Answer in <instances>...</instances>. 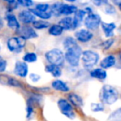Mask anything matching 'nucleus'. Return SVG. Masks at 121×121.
I'll return each mask as SVG.
<instances>
[{"label": "nucleus", "instance_id": "nucleus-1", "mask_svg": "<svg viewBox=\"0 0 121 121\" xmlns=\"http://www.w3.org/2000/svg\"><path fill=\"white\" fill-rule=\"evenodd\" d=\"M119 91L114 86L109 85H104L101 89L100 100L101 103L106 104H113L119 99Z\"/></svg>", "mask_w": 121, "mask_h": 121}, {"label": "nucleus", "instance_id": "nucleus-2", "mask_svg": "<svg viewBox=\"0 0 121 121\" xmlns=\"http://www.w3.org/2000/svg\"><path fill=\"white\" fill-rule=\"evenodd\" d=\"M65 55V60L71 66H78L80 64V60L82 55V49L78 44L72 46L70 48L66 49Z\"/></svg>", "mask_w": 121, "mask_h": 121}, {"label": "nucleus", "instance_id": "nucleus-3", "mask_svg": "<svg viewBox=\"0 0 121 121\" xmlns=\"http://www.w3.org/2000/svg\"><path fill=\"white\" fill-rule=\"evenodd\" d=\"M46 60L49 62V64L55 65L57 66H61L65 62V55L62 51L60 49L54 48L48 51L45 54Z\"/></svg>", "mask_w": 121, "mask_h": 121}, {"label": "nucleus", "instance_id": "nucleus-4", "mask_svg": "<svg viewBox=\"0 0 121 121\" xmlns=\"http://www.w3.org/2000/svg\"><path fill=\"white\" fill-rule=\"evenodd\" d=\"M81 60L85 68L89 69L93 67L98 63L99 60V56L98 53L93 52L91 50H86L82 52Z\"/></svg>", "mask_w": 121, "mask_h": 121}, {"label": "nucleus", "instance_id": "nucleus-5", "mask_svg": "<svg viewBox=\"0 0 121 121\" xmlns=\"http://www.w3.org/2000/svg\"><path fill=\"white\" fill-rule=\"evenodd\" d=\"M26 41L22 37H12L7 41V47L10 52L20 53L26 45Z\"/></svg>", "mask_w": 121, "mask_h": 121}, {"label": "nucleus", "instance_id": "nucleus-6", "mask_svg": "<svg viewBox=\"0 0 121 121\" xmlns=\"http://www.w3.org/2000/svg\"><path fill=\"white\" fill-rule=\"evenodd\" d=\"M57 105L63 115L67 117L68 119H73L76 118V113L73 109V106L68 100L65 99H60L57 101Z\"/></svg>", "mask_w": 121, "mask_h": 121}, {"label": "nucleus", "instance_id": "nucleus-7", "mask_svg": "<svg viewBox=\"0 0 121 121\" xmlns=\"http://www.w3.org/2000/svg\"><path fill=\"white\" fill-rule=\"evenodd\" d=\"M101 19L98 14L91 13L88 14L87 17H85L84 24L89 30H95L100 26Z\"/></svg>", "mask_w": 121, "mask_h": 121}, {"label": "nucleus", "instance_id": "nucleus-8", "mask_svg": "<svg viewBox=\"0 0 121 121\" xmlns=\"http://www.w3.org/2000/svg\"><path fill=\"white\" fill-rule=\"evenodd\" d=\"M13 73L16 76H19L21 78H25L28 74V66L26 62L23 60H17L15 63L13 69Z\"/></svg>", "mask_w": 121, "mask_h": 121}, {"label": "nucleus", "instance_id": "nucleus-9", "mask_svg": "<svg viewBox=\"0 0 121 121\" xmlns=\"http://www.w3.org/2000/svg\"><path fill=\"white\" fill-rule=\"evenodd\" d=\"M76 40L81 42H88L93 38V33L90 32L88 29H81L75 32Z\"/></svg>", "mask_w": 121, "mask_h": 121}, {"label": "nucleus", "instance_id": "nucleus-10", "mask_svg": "<svg viewBox=\"0 0 121 121\" xmlns=\"http://www.w3.org/2000/svg\"><path fill=\"white\" fill-rule=\"evenodd\" d=\"M19 32H20V37H23L25 40L37 37L36 31L34 30L33 27H30V26H23L19 29Z\"/></svg>", "mask_w": 121, "mask_h": 121}, {"label": "nucleus", "instance_id": "nucleus-11", "mask_svg": "<svg viewBox=\"0 0 121 121\" xmlns=\"http://www.w3.org/2000/svg\"><path fill=\"white\" fill-rule=\"evenodd\" d=\"M18 19L22 23L29 24L32 23L34 21H36V17L31 13L30 10H22L19 13Z\"/></svg>", "mask_w": 121, "mask_h": 121}, {"label": "nucleus", "instance_id": "nucleus-12", "mask_svg": "<svg viewBox=\"0 0 121 121\" xmlns=\"http://www.w3.org/2000/svg\"><path fill=\"white\" fill-rule=\"evenodd\" d=\"M5 19H6V22H7V26L9 28L16 31L19 30L21 28L20 23H19L17 17L14 14L8 13L5 17Z\"/></svg>", "mask_w": 121, "mask_h": 121}, {"label": "nucleus", "instance_id": "nucleus-13", "mask_svg": "<svg viewBox=\"0 0 121 121\" xmlns=\"http://www.w3.org/2000/svg\"><path fill=\"white\" fill-rule=\"evenodd\" d=\"M100 26L102 27V30L104 33L107 38H110L111 37L114 36V30L116 28V25L114 22H110V23H108V22H101Z\"/></svg>", "mask_w": 121, "mask_h": 121}, {"label": "nucleus", "instance_id": "nucleus-14", "mask_svg": "<svg viewBox=\"0 0 121 121\" xmlns=\"http://www.w3.org/2000/svg\"><path fill=\"white\" fill-rule=\"evenodd\" d=\"M86 15V13L84 9H77L75 13V16L73 17V29L77 28L80 24L82 22Z\"/></svg>", "mask_w": 121, "mask_h": 121}, {"label": "nucleus", "instance_id": "nucleus-15", "mask_svg": "<svg viewBox=\"0 0 121 121\" xmlns=\"http://www.w3.org/2000/svg\"><path fill=\"white\" fill-rule=\"evenodd\" d=\"M77 8L74 5H69V4H61L60 8V15H64L66 17L70 16L71 14L75 13L77 10Z\"/></svg>", "mask_w": 121, "mask_h": 121}, {"label": "nucleus", "instance_id": "nucleus-16", "mask_svg": "<svg viewBox=\"0 0 121 121\" xmlns=\"http://www.w3.org/2000/svg\"><path fill=\"white\" fill-rule=\"evenodd\" d=\"M116 62V59L115 57L113 55H109L107 56H105L102 60L100 61L99 65H100V67L104 70L109 69V68H111L112 66H114Z\"/></svg>", "mask_w": 121, "mask_h": 121}, {"label": "nucleus", "instance_id": "nucleus-17", "mask_svg": "<svg viewBox=\"0 0 121 121\" xmlns=\"http://www.w3.org/2000/svg\"><path fill=\"white\" fill-rule=\"evenodd\" d=\"M52 87L56 91H61V92H68L70 91V87L67 86V84L60 80H55L52 81Z\"/></svg>", "mask_w": 121, "mask_h": 121}, {"label": "nucleus", "instance_id": "nucleus-18", "mask_svg": "<svg viewBox=\"0 0 121 121\" xmlns=\"http://www.w3.org/2000/svg\"><path fill=\"white\" fill-rule=\"evenodd\" d=\"M90 76L92 78H95V79H97L100 81H103L107 77V73H106L105 70L102 69V68H96V69L92 70L90 72Z\"/></svg>", "mask_w": 121, "mask_h": 121}, {"label": "nucleus", "instance_id": "nucleus-19", "mask_svg": "<svg viewBox=\"0 0 121 121\" xmlns=\"http://www.w3.org/2000/svg\"><path fill=\"white\" fill-rule=\"evenodd\" d=\"M45 71L47 73H50V74L55 78L60 77V76L62 75V71H61L60 66H57L52 65V64H48L47 66H46Z\"/></svg>", "mask_w": 121, "mask_h": 121}, {"label": "nucleus", "instance_id": "nucleus-20", "mask_svg": "<svg viewBox=\"0 0 121 121\" xmlns=\"http://www.w3.org/2000/svg\"><path fill=\"white\" fill-rule=\"evenodd\" d=\"M68 99L70 103L73 104L76 107H82L83 106V99L79 95L75 94V93H70L68 95Z\"/></svg>", "mask_w": 121, "mask_h": 121}, {"label": "nucleus", "instance_id": "nucleus-21", "mask_svg": "<svg viewBox=\"0 0 121 121\" xmlns=\"http://www.w3.org/2000/svg\"><path fill=\"white\" fill-rule=\"evenodd\" d=\"M59 25L64 30H72L73 29V17L67 16L59 21Z\"/></svg>", "mask_w": 121, "mask_h": 121}, {"label": "nucleus", "instance_id": "nucleus-22", "mask_svg": "<svg viewBox=\"0 0 121 121\" xmlns=\"http://www.w3.org/2000/svg\"><path fill=\"white\" fill-rule=\"evenodd\" d=\"M63 31H64V29L59 24H53V25L50 26L48 32L50 35L54 36V37H58V36H60L62 34Z\"/></svg>", "mask_w": 121, "mask_h": 121}, {"label": "nucleus", "instance_id": "nucleus-23", "mask_svg": "<svg viewBox=\"0 0 121 121\" xmlns=\"http://www.w3.org/2000/svg\"><path fill=\"white\" fill-rule=\"evenodd\" d=\"M29 10L31 11V13H32L35 17H38L39 18L42 19V20L49 19V18H51L52 16L51 12H40V11L36 10L35 9H30Z\"/></svg>", "mask_w": 121, "mask_h": 121}, {"label": "nucleus", "instance_id": "nucleus-24", "mask_svg": "<svg viewBox=\"0 0 121 121\" xmlns=\"http://www.w3.org/2000/svg\"><path fill=\"white\" fill-rule=\"evenodd\" d=\"M32 26H33V28L42 30V29H45L49 27L50 23L45 20H36L32 22Z\"/></svg>", "mask_w": 121, "mask_h": 121}, {"label": "nucleus", "instance_id": "nucleus-25", "mask_svg": "<svg viewBox=\"0 0 121 121\" xmlns=\"http://www.w3.org/2000/svg\"><path fill=\"white\" fill-rule=\"evenodd\" d=\"M37 56L34 52H27L22 57V60L26 63H32L37 61Z\"/></svg>", "mask_w": 121, "mask_h": 121}, {"label": "nucleus", "instance_id": "nucleus-26", "mask_svg": "<svg viewBox=\"0 0 121 121\" xmlns=\"http://www.w3.org/2000/svg\"><path fill=\"white\" fill-rule=\"evenodd\" d=\"M109 121H121V107L114 110L108 118Z\"/></svg>", "mask_w": 121, "mask_h": 121}, {"label": "nucleus", "instance_id": "nucleus-27", "mask_svg": "<svg viewBox=\"0 0 121 121\" xmlns=\"http://www.w3.org/2000/svg\"><path fill=\"white\" fill-rule=\"evenodd\" d=\"M60 3H56V4H52L50 7L51 9V13L52 15H54L56 17H58V16H60Z\"/></svg>", "mask_w": 121, "mask_h": 121}, {"label": "nucleus", "instance_id": "nucleus-28", "mask_svg": "<svg viewBox=\"0 0 121 121\" xmlns=\"http://www.w3.org/2000/svg\"><path fill=\"white\" fill-rule=\"evenodd\" d=\"M76 44H77L76 40L71 37H66V38L64 40V42H63V46H64V48L66 49V50L68 48H70L71 47H72V46L76 45Z\"/></svg>", "mask_w": 121, "mask_h": 121}, {"label": "nucleus", "instance_id": "nucleus-29", "mask_svg": "<svg viewBox=\"0 0 121 121\" xmlns=\"http://www.w3.org/2000/svg\"><path fill=\"white\" fill-rule=\"evenodd\" d=\"M91 109L93 112H102L104 110V106L103 103H91Z\"/></svg>", "mask_w": 121, "mask_h": 121}, {"label": "nucleus", "instance_id": "nucleus-30", "mask_svg": "<svg viewBox=\"0 0 121 121\" xmlns=\"http://www.w3.org/2000/svg\"><path fill=\"white\" fill-rule=\"evenodd\" d=\"M49 9H50V5L47 4H38L35 7L36 10L40 12H48Z\"/></svg>", "mask_w": 121, "mask_h": 121}, {"label": "nucleus", "instance_id": "nucleus-31", "mask_svg": "<svg viewBox=\"0 0 121 121\" xmlns=\"http://www.w3.org/2000/svg\"><path fill=\"white\" fill-rule=\"evenodd\" d=\"M17 4L24 8H31L33 5L32 0H17Z\"/></svg>", "mask_w": 121, "mask_h": 121}, {"label": "nucleus", "instance_id": "nucleus-32", "mask_svg": "<svg viewBox=\"0 0 121 121\" xmlns=\"http://www.w3.org/2000/svg\"><path fill=\"white\" fill-rule=\"evenodd\" d=\"M104 12L106 14H109V15H113L115 13V9L114 6H112L111 4H106L104 6Z\"/></svg>", "mask_w": 121, "mask_h": 121}, {"label": "nucleus", "instance_id": "nucleus-33", "mask_svg": "<svg viewBox=\"0 0 121 121\" xmlns=\"http://www.w3.org/2000/svg\"><path fill=\"white\" fill-rule=\"evenodd\" d=\"M114 39H112V38H109V39H107L106 41H104V42L102 43V47L104 49V50H107V49H109V47H111V46L114 44Z\"/></svg>", "mask_w": 121, "mask_h": 121}, {"label": "nucleus", "instance_id": "nucleus-34", "mask_svg": "<svg viewBox=\"0 0 121 121\" xmlns=\"http://www.w3.org/2000/svg\"><path fill=\"white\" fill-rule=\"evenodd\" d=\"M10 76L7 75H0V84L4 85V86H8L9 85V81Z\"/></svg>", "mask_w": 121, "mask_h": 121}, {"label": "nucleus", "instance_id": "nucleus-35", "mask_svg": "<svg viewBox=\"0 0 121 121\" xmlns=\"http://www.w3.org/2000/svg\"><path fill=\"white\" fill-rule=\"evenodd\" d=\"M29 77H30V80L32 81V82H37V81L41 79V76L37 74H35V73H32V74H30Z\"/></svg>", "mask_w": 121, "mask_h": 121}, {"label": "nucleus", "instance_id": "nucleus-36", "mask_svg": "<svg viewBox=\"0 0 121 121\" xmlns=\"http://www.w3.org/2000/svg\"><path fill=\"white\" fill-rule=\"evenodd\" d=\"M6 68H7V61H6L4 59H3V60L0 61V73L5 71Z\"/></svg>", "mask_w": 121, "mask_h": 121}, {"label": "nucleus", "instance_id": "nucleus-37", "mask_svg": "<svg viewBox=\"0 0 121 121\" xmlns=\"http://www.w3.org/2000/svg\"><path fill=\"white\" fill-rule=\"evenodd\" d=\"M108 2V0H92V3L95 4V5L98 6V7H99V6L101 5H104V4H106Z\"/></svg>", "mask_w": 121, "mask_h": 121}, {"label": "nucleus", "instance_id": "nucleus-38", "mask_svg": "<svg viewBox=\"0 0 121 121\" xmlns=\"http://www.w3.org/2000/svg\"><path fill=\"white\" fill-rule=\"evenodd\" d=\"M113 2V4H114V5H118L119 6V4H121V0H111Z\"/></svg>", "mask_w": 121, "mask_h": 121}, {"label": "nucleus", "instance_id": "nucleus-39", "mask_svg": "<svg viewBox=\"0 0 121 121\" xmlns=\"http://www.w3.org/2000/svg\"><path fill=\"white\" fill-rule=\"evenodd\" d=\"M3 1H4V2H7L8 4H14V3H15L16 0H3Z\"/></svg>", "mask_w": 121, "mask_h": 121}, {"label": "nucleus", "instance_id": "nucleus-40", "mask_svg": "<svg viewBox=\"0 0 121 121\" xmlns=\"http://www.w3.org/2000/svg\"><path fill=\"white\" fill-rule=\"evenodd\" d=\"M4 20L2 19V17H0V29L2 28L3 27H4Z\"/></svg>", "mask_w": 121, "mask_h": 121}, {"label": "nucleus", "instance_id": "nucleus-41", "mask_svg": "<svg viewBox=\"0 0 121 121\" xmlns=\"http://www.w3.org/2000/svg\"><path fill=\"white\" fill-rule=\"evenodd\" d=\"M65 1H66V2H70V3H74V2H76V0H65Z\"/></svg>", "mask_w": 121, "mask_h": 121}, {"label": "nucleus", "instance_id": "nucleus-42", "mask_svg": "<svg viewBox=\"0 0 121 121\" xmlns=\"http://www.w3.org/2000/svg\"><path fill=\"white\" fill-rule=\"evenodd\" d=\"M3 59H4V58H3V57H2V56H0V61H1V60H3Z\"/></svg>", "mask_w": 121, "mask_h": 121}, {"label": "nucleus", "instance_id": "nucleus-43", "mask_svg": "<svg viewBox=\"0 0 121 121\" xmlns=\"http://www.w3.org/2000/svg\"><path fill=\"white\" fill-rule=\"evenodd\" d=\"M119 9H120V11H121V4L119 5Z\"/></svg>", "mask_w": 121, "mask_h": 121}, {"label": "nucleus", "instance_id": "nucleus-44", "mask_svg": "<svg viewBox=\"0 0 121 121\" xmlns=\"http://www.w3.org/2000/svg\"><path fill=\"white\" fill-rule=\"evenodd\" d=\"M0 50H1V44H0Z\"/></svg>", "mask_w": 121, "mask_h": 121}]
</instances>
